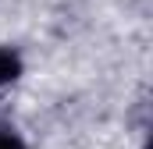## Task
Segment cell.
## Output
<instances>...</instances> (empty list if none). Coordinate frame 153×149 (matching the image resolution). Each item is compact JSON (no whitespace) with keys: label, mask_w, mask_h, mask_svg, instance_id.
Returning <instances> with one entry per match:
<instances>
[{"label":"cell","mask_w":153,"mask_h":149,"mask_svg":"<svg viewBox=\"0 0 153 149\" xmlns=\"http://www.w3.org/2000/svg\"><path fill=\"white\" fill-rule=\"evenodd\" d=\"M22 74V57L7 46H0V85H11L14 78Z\"/></svg>","instance_id":"cell-1"},{"label":"cell","mask_w":153,"mask_h":149,"mask_svg":"<svg viewBox=\"0 0 153 149\" xmlns=\"http://www.w3.org/2000/svg\"><path fill=\"white\" fill-rule=\"evenodd\" d=\"M0 149H25V142L14 131H0Z\"/></svg>","instance_id":"cell-2"},{"label":"cell","mask_w":153,"mask_h":149,"mask_svg":"<svg viewBox=\"0 0 153 149\" xmlns=\"http://www.w3.org/2000/svg\"><path fill=\"white\" fill-rule=\"evenodd\" d=\"M143 149H150V146H143Z\"/></svg>","instance_id":"cell-3"}]
</instances>
